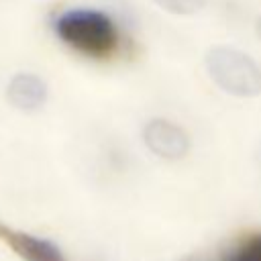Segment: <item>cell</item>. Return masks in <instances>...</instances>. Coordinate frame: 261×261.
<instances>
[{"instance_id": "1", "label": "cell", "mask_w": 261, "mask_h": 261, "mask_svg": "<svg viewBox=\"0 0 261 261\" xmlns=\"http://www.w3.org/2000/svg\"><path fill=\"white\" fill-rule=\"evenodd\" d=\"M51 27L63 45L92 59L110 57L120 43L116 20L98 8L63 10L53 18Z\"/></svg>"}, {"instance_id": "2", "label": "cell", "mask_w": 261, "mask_h": 261, "mask_svg": "<svg viewBox=\"0 0 261 261\" xmlns=\"http://www.w3.org/2000/svg\"><path fill=\"white\" fill-rule=\"evenodd\" d=\"M206 71L210 80L228 96L257 98L261 94V65L245 51L216 45L206 53Z\"/></svg>"}, {"instance_id": "3", "label": "cell", "mask_w": 261, "mask_h": 261, "mask_svg": "<svg viewBox=\"0 0 261 261\" xmlns=\"http://www.w3.org/2000/svg\"><path fill=\"white\" fill-rule=\"evenodd\" d=\"M143 143L155 157L165 161L184 159L192 147L188 133L167 118H151L143 126Z\"/></svg>"}, {"instance_id": "4", "label": "cell", "mask_w": 261, "mask_h": 261, "mask_svg": "<svg viewBox=\"0 0 261 261\" xmlns=\"http://www.w3.org/2000/svg\"><path fill=\"white\" fill-rule=\"evenodd\" d=\"M0 239L22 259V261H67L61 249L43 237H35L22 230L0 226Z\"/></svg>"}, {"instance_id": "5", "label": "cell", "mask_w": 261, "mask_h": 261, "mask_svg": "<svg viewBox=\"0 0 261 261\" xmlns=\"http://www.w3.org/2000/svg\"><path fill=\"white\" fill-rule=\"evenodd\" d=\"M8 102L18 110H37L47 100V84L35 73H16L6 88Z\"/></svg>"}, {"instance_id": "6", "label": "cell", "mask_w": 261, "mask_h": 261, "mask_svg": "<svg viewBox=\"0 0 261 261\" xmlns=\"http://www.w3.org/2000/svg\"><path fill=\"white\" fill-rule=\"evenodd\" d=\"M181 261H261V232L249 234L234 247H230L226 253H222L216 259L208 257H186Z\"/></svg>"}, {"instance_id": "7", "label": "cell", "mask_w": 261, "mask_h": 261, "mask_svg": "<svg viewBox=\"0 0 261 261\" xmlns=\"http://www.w3.org/2000/svg\"><path fill=\"white\" fill-rule=\"evenodd\" d=\"M161 10L175 16H192L206 8L208 0H153Z\"/></svg>"}, {"instance_id": "8", "label": "cell", "mask_w": 261, "mask_h": 261, "mask_svg": "<svg viewBox=\"0 0 261 261\" xmlns=\"http://www.w3.org/2000/svg\"><path fill=\"white\" fill-rule=\"evenodd\" d=\"M257 35H259V37H261V16H259V18H257Z\"/></svg>"}, {"instance_id": "9", "label": "cell", "mask_w": 261, "mask_h": 261, "mask_svg": "<svg viewBox=\"0 0 261 261\" xmlns=\"http://www.w3.org/2000/svg\"><path fill=\"white\" fill-rule=\"evenodd\" d=\"M0 226H2V224H0Z\"/></svg>"}]
</instances>
